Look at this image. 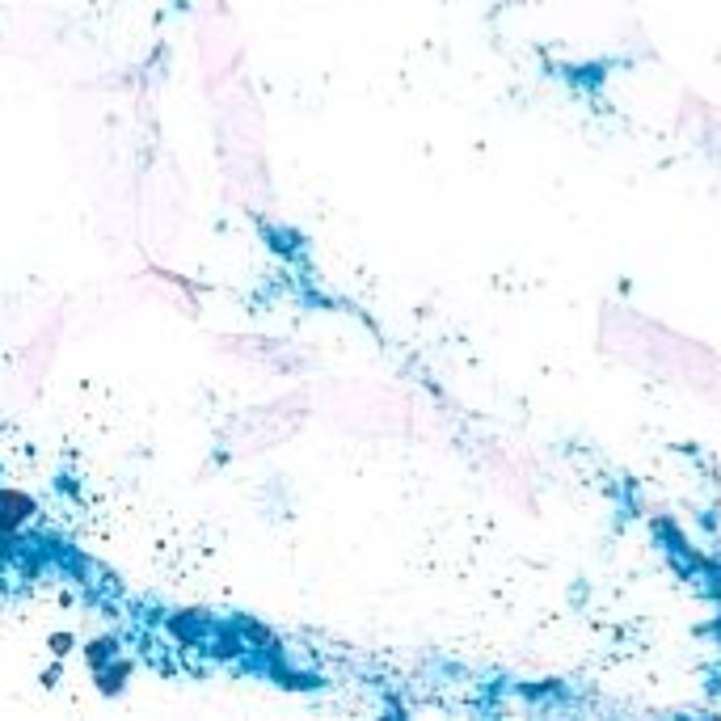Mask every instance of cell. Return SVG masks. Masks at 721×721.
I'll return each mask as SVG.
<instances>
[{
    "label": "cell",
    "instance_id": "cell-1",
    "mask_svg": "<svg viewBox=\"0 0 721 721\" xmlns=\"http://www.w3.org/2000/svg\"><path fill=\"white\" fill-rule=\"evenodd\" d=\"M26 498H18V494H0V536L13 532L22 519H26Z\"/></svg>",
    "mask_w": 721,
    "mask_h": 721
}]
</instances>
